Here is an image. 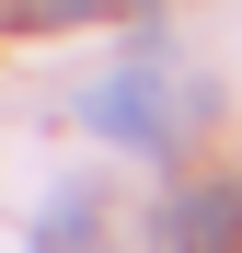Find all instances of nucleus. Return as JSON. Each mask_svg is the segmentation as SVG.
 <instances>
[{
  "instance_id": "obj_4",
  "label": "nucleus",
  "mask_w": 242,
  "mask_h": 253,
  "mask_svg": "<svg viewBox=\"0 0 242 253\" xmlns=\"http://www.w3.org/2000/svg\"><path fill=\"white\" fill-rule=\"evenodd\" d=\"M115 0H23V23H104Z\"/></svg>"
},
{
  "instance_id": "obj_2",
  "label": "nucleus",
  "mask_w": 242,
  "mask_h": 253,
  "mask_svg": "<svg viewBox=\"0 0 242 253\" xmlns=\"http://www.w3.org/2000/svg\"><path fill=\"white\" fill-rule=\"evenodd\" d=\"M173 253H242V184H196L173 207Z\"/></svg>"
},
{
  "instance_id": "obj_3",
  "label": "nucleus",
  "mask_w": 242,
  "mask_h": 253,
  "mask_svg": "<svg viewBox=\"0 0 242 253\" xmlns=\"http://www.w3.org/2000/svg\"><path fill=\"white\" fill-rule=\"evenodd\" d=\"M35 253H93V196H81V207H58V219L35 230Z\"/></svg>"
},
{
  "instance_id": "obj_1",
  "label": "nucleus",
  "mask_w": 242,
  "mask_h": 253,
  "mask_svg": "<svg viewBox=\"0 0 242 253\" xmlns=\"http://www.w3.org/2000/svg\"><path fill=\"white\" fill-rule=\"evenodd\" d=\"M81 126L115 150H161L173 138V115H161V81L150 69H115V81H81Z\"/></svg>"
}]
</instances>
